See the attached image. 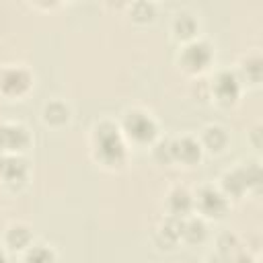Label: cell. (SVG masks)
Segmentation results:
<instances>
[{"instance_id":"cell-6","label":"cell","mask_w":263,"mask_h":263,"mask_svg":"<svg viewBox=\"0 0 263 263\" xmlns=\"http://www.w3.org/2000/svg\"><path fill=\"white\" fill-rule=\"evenodd\" d=\"M33 76L23 66H6L0 70V90L8 97H18L29 90Z\"/></svg>"},{"instance_id":"cell-18","label":"cell","mask_w":263,"mask_h":263,"mask_svg":"<svg viewBox=\"0 0 263 263\" xmlns=\"http://www.w3.org/2000/svg\"><path fill=\"white\" fill-rule=\"evenodd\" d=\"M25 263H55V253L45 245H35L27 251Z\"/></svg>"},{"instance_id":"cell-23","label":"cell","mask_w":263,"mask_h":263,"mask_svg":"<svg viewBox=\"0 0 263 263\" xmlns=\"http://www.w3.org/2000/svg\"><path fill=\"white\" fill-rule=\"evenodd\" d=\"M208 263H228V259H224V257L216 255V257H210V259H208Z\"/></svg>"},{"instance_id":"cell-8","label":"cell","mask_w":263,"mask_h":263,"mask_svg":"<svg viewBox=\"0 0 263 263\" xmlns=\"http://www.w3.org/2000/svg\"><path fill=\"white\" fill-rule=\"evenodd\" d=\"M29 144V132L21 123H0V148L14 154Z\"/></svg>"},{"instance_id":"cell-17","label":"cell","mask_w":263,"mask_h":263,"mask_svg":"<svg viewBox=\"0 0 263 263\" xmlns=\"http://www.w3.org/2000/svg\"><path fill=\"white\" fill-rule=\"evenodd\" d=\"M240 72H242V76H245L249 82L257 84V82L261 80V58H259V53H251V55L242 58Z\"/></svg>"},{"instance_id":"cell-2","label":"cell","mask_w":263,"mask_h":263,"mask_svg":"<svg viewBox=\"0 0 263 263\" xmlns=\"http://www.w3.org/2000/svg\"><path fill=\"white\" fill-rule=\"evenodd\" d=\"M261 181V168L257 162H251L247 166H236L232 171H228L222 177V187H224V195H232V197H240L247 191L259 187Z\"/></svg>"},{"instance_id":"cell-13","label":"cell","mask_w":263,"mask_h":263,"mask_svg":"<svg viewBox=\"0 0 263 263\" xmlns=\"http://www.w3.org/2000/svg\"><path fill=\"white\" fill-rule=\"evenodd\" d=\"M158 236H162V242H166V245H175L177 240H181L183 238V218L168 216L160 224Z\"/></svg>"},{"instance_id":"cell-21","label":"cell","mask_w":263,"mask_h":263,"mask_svg":"<svg viewBox=\"0 0 263 263\" xmlns=\"http://www.w3.org/2000/svg\"><path fill=\"white\" fill-rule=\"evenodd\" d=\"M132 12H134V18L150 21L152 18V12H154V6L148 4V2H138V4L132 6Z\"/></svg>"},{"instance_id":"cell-3","label":"cell","mask_w":263,"mask_h":263,"mask_svg":"<svg viewBox=\"0 0 263 263\" xmlns=\"http://www.w3.org/2000/svg\"><path fill=\"white\" fill-rule=\"evenodd\" d=\"M123 129L132 140L144 144L156 136V121L152 119L150 113H146L142 109H132L123 117Z\"/></svg>"},{"instance_id":"cell-19","label":"cell","mask_w":263,"mask_h":263,"mask_svg":"<svg viewBox=\"0 0 263 263\" xmlns=\"http://www.w3.org/2000/svg\"><path fill=\"white\" fill-rule=\"evenodd\" d=\"M240 251V242H238V236L232 234V232H226L218 238V255L224 257V259H230L232 255H236Z\"/></svg>"},{"instance_id":"cell-10","label":"cell","mask_w":263,"mask_h":263,"mask_svg":"<svg viewBox=\"0 0 263 263\" xmlns=\"http://www.w3.org/2000/svg\"><path fill=\"white\" fill-rule=\"evenodd\" d=\"M199 156H201V144L195 138L183 136L179 140H173V160L193 164V162L199 160Z\"/></svg>"},{"instance_id":"cell-16","label":"cell","mask_w":263,"mask_h":263,"mask_svg":"<svg viewBox=\"0 0 263 263\" xmlns=\"http://www.w3.org/2000/svg\"><path fill=\"white\" fill-rule=\"evenodd\" d=\"M208 230H205V224L201 218H189V220H183V238L187 242H201L205 238Z\"/></svg>"},{"instance_id":"cell-14","label":"cell","mask_w":263,"mask_h":263,"mask_svg":"<svg viewBox=\"0 0 263 263\" xmlns=\"http://www.w3.org/2000/svg\"><path fill=\"white\" fill-rule=\"evenodd\" d=\"M203 144L212 150V152H220L224 150V146L228 144V134L222 125H208L203 129Z\"/></svg>"},{"instance_id":"cell-24","label":"cell","mask_w":263,"mask_h":263,"mask_svg":"<svg viewBox=\"0 0 263 263\" xmlns=\"http://www.w3.org/2000/svg\"><path fill=\"white\" fill-rule=\"evenodd\" d=\"M0 263H8V257H6V253L0 249Z\"/></svg>"},{"instance_id":"cell-22","label":"cell","mask_w":263,"mask_h":263,"mask_svg":"<svg viewBox=\"0 0 263 263\" xmlns=\"http://www.w3.org/2000/svg\"><path fill=\"white\" fill-rule=\"evenodd\" d=\"M228 263H253V257L249 253H245V251H238L236 255H232L228 259Z\"/></svg>"},{"instance_id":"cell-12","label":"cell","mask_w":263,"mask_h":263,"mask_svg":"<svg viewBox=\"0 0 263 263\" xmlns=\"http://www.w3.org/2000/svg\"><path fill=\"white\" fill-rule=\"evenodd\" d=\"M33 240V232L27 224L23 222H14L8 226L6 230V242L12 247V249H27Z\"/></svg>"},{"instance_id":"cell-4","label":"cell","mask_w":263,"mask_h":263,"mask_svg":"<svg viewBox=\"0 0 263 263\" xmlns=\"http://www.w3.org/2000/svg\"><path fill=\"white\" fill-rule=\"evenodd\" d=\"M214 49L205 39H193L183 47L181 53V66L187 72H201L212 64Z\"/></svg>"},{"instance_id":"cell-11","label":"cell","mask_w":263,"mask_h":263,"mask_svg":"<svg viewBox=\"0 0 263 263\" xmlns=\"http://www.w3.org/2000/svg\"><path fill=\"white\" fill-rule=\"evenodd\" d=\"M166 203H168L171 216L183 218L193 208V195L189 193L187 187H173L171 193H168V197H166Z\"/></svg>"},{"instance_id":"cell-5","label":"cell","mask_w":263,"mask_h":263,"mask_svg":"<svg viewBox=\"0 0 263 263\" xmlns=\"http://www.w3.org/2000/svg\"><path fill=\"white\" fill-rule=\"evenodd\" d=\"M193 205H197L199 212L208 218H222L228 210V197L220 189L208 185L197 191V195L193 197Z\"/></svg>"},{"instance_id":"cell-20","label":"cell","mask_w":263,"mask_h":263,"mask_svg":"<svg viewBox=\"0 0 263 263\" xmlns=\"http://www.w3.org/2000/svg\"><path fill=\"white\" fill-rule=\"evenodd\" d=\"M175 31H177L179 37H193L195 31H197V23H195V18L191 14L183 12V14H179L175 18Z\"/></svg>"},{"instance_id":"cell-1","label":"cell","mask_w":263,"mask_h":263,"mask_svg":"<svg viewBox=\"0 0 263 263\" xmlns=\"http://www.w3.org/2000/svg\"><path fill=\"white\" fill-rule=\"evenodd\" d=\"M92 146H95V156L107 166H119L125 162L127 150L125 142L121 138L119 127L113 121H101L95 127L92 134Z\"/></svg>"},{"instance_id":"cell-9","label":"cell","mask_w":263,"mask_h":263,"mask_svg":"<svg viewBox=\"0 0 263 263\" xmlns=\"http://www.w3.org/2000/svg\"><path fill=\"white\" fill-rule=\"evenodd\" d=\"M0 179L4 185L16 187L27 179V162L16 154H6L0 158Z\"/></svg>"},{"instance_id":"cell-7","label":"cell","mask_w":263,"mask_h":263,"mask_svg":"<svg viewBox=\"0 0 263 263\" xmlns=\"http://www.w3.org/2000/svg\"><path fill=\"white\" fill-rule=\"evenodd\" d=\"M212 92L222 105H232L240 95V78L234 72H218L212 82Z\"/></svg>"},{"instance_id":"cell-15","label":"cell","mask_w":263,"mask_h":263,"mask_svg":"<svg viewBox=\"0 0 263 263\" xmlns=\"http://www.w3.org/2000/svg\"><path fill=\"white\" fill-rule=\"evenodd\" d=\"M43 117H45V121L51 123V125H62V123L68 121L70 109H68V105L62 103V101H51V103H47V105L43 107Z\"/></svg>"}]
</instances>
